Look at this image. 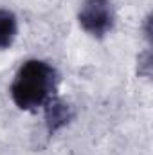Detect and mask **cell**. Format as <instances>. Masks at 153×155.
I'll list each match as a JSON object with an SVG mask.
<instances>
[{"instance_id":"6da1fadb","label":"cell","mask_w":153,"mask_h":155,"mask_svg":"<svg viewBox=\"0 0 153 155\" xmlns=\"http://www.w3.org/2000/svg\"><path fill=\"white\" fill-rule=\"evenodd\" d=\"M58 81L60 78L52 65L41 60H29L18 69L9 92L18 108L34 112L54 97Z\"/></svg>"},{"instance_id":"3957f363","label":"cell","mask_w":153,"mask_h":155,"mask_svg":"<svg viewBox=\"0 0 153 155\" xmlns=\"http://www.w3.org/2000/svg\"><path fill=\"white\" fill-rule=\"evenodd\" d=\"M74 117L72 107L69 103H65L60 97H52L45 103V124L49 134H56L58 130H61L63 126H67Z\"/></svg>"},{"instance_id":"5b68a950","label":"cell","mask_w":153,"mask_h":155,"mask_svg":"<svg viewBox=\"0 0 153 155\" xmlns=\"http://www.w3.org/2000/svg\"><path fill=\"white\" fill-rule=\"evenodd\" d=\"M137 72L150 78V74H151V52L150 51H146V52H142L139 56V69H137Z\"/></svg>"},{"instance_id":"7a4b0ae2","label":"cell","mask_w":153,"mask_h":155,"mask_svg":"<svg viewBox=\"0 0 153 155\" xmlns=\"http://www.w3.org/2000/svg\"><path fill=\"white\" fill-rule=\"evenodd\" d=\"M77 22L85 33L94 38H103L114 27V9L110 0H85Z\"/></svg>"},{"instance_id":"277c9868","label":"cell","mask_w":153,"mask_h":155,"mask_svg":"<svg viewBox=\"0 0 153 155\" xmlns=\"http://www.w3.org/2000/svg\"><path fill=\"white\" fill-rule=\"evenodd\" d=\"M18 35V20L13 11L0 9V49H7L15 43Z\"/></svg>"}]
</instances>
